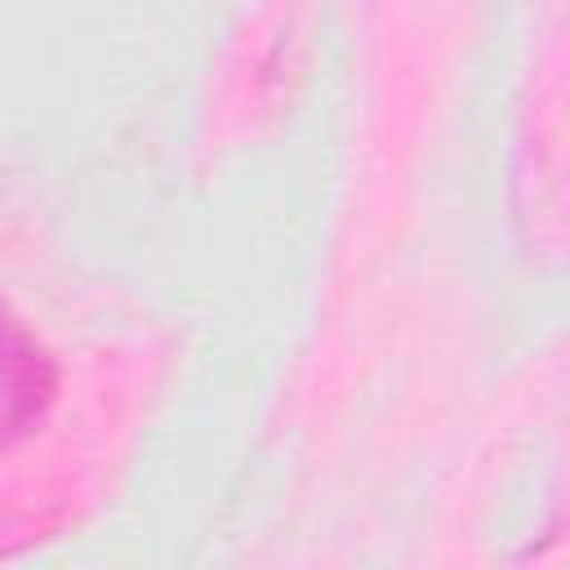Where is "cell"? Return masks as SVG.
<instances>
[{"label": "cell", "mask_w": 570, "mask_h": 570, "mask_svg": "<svg viewBox=\"0 0 570 570\" xmlns=\"http://www.w3.org/2000/svg\"><path fill=\"white\" fill-rule=\"evenodd\" d=\"M53 387V356L0 294V450L18 445L45 419Z\"/></svg>", "instance_id": "6da1fadb"}]
</instances>
